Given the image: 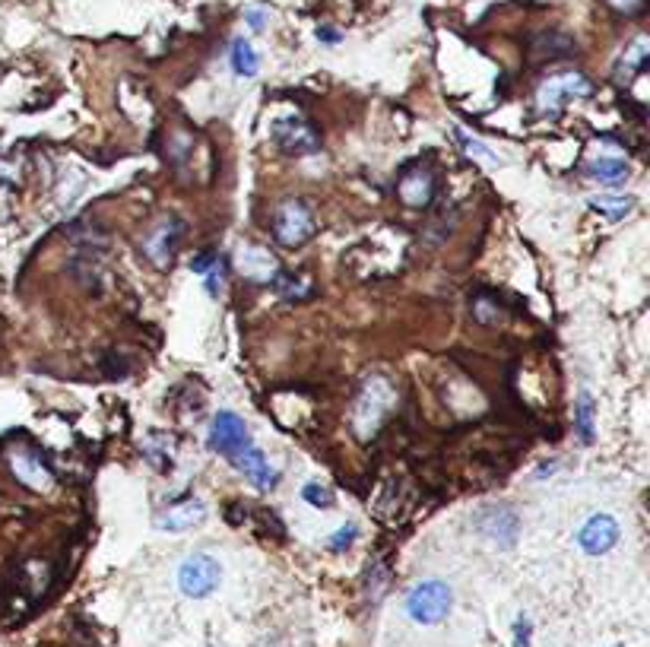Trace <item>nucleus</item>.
Masks as SVG:
<instances>
[{
	"label": "nucleus",
	"mask_w": 650,
	"mask_h": 647,
	"mask_svg": "<svg viewBox=\"0 0 650 647\" xmlns=\"http://www.w3.org/2000/svg\"><path fill=\"white\" fill-rule=\"evenodd\" d=\"M397 406V391L384 375H375L362 384V391L352 403V432H356L362 441L375 438L378 429L384 425V419L394 413Z\"/></svg>",
	"instance_id": "obj_1"
},
{
	"label": "nucleus",
	"mask_w": 650,
	"mask_h": 647,
	"mask_svg": "<svg viewBox=\"0 0 650 647\" xmlns=\"http://www.w3.org/2000/svg\"><path fill=\"white\" fill-rule=\"evenodd\" d=\"M593 96V83L584 77L581 70H565L555 73V77L543 80L536 89V112L555 118L571 99H590Z\"/></svg>",
	"instance_id": "obj_2"
},
{
	"label": "nucleus",
	"mask_w": 650,
	"mask_h": 647,
	"mask_svg": "<svg viewBox=\"0 0 650 647\" xmlns=\"http://www.w3.org/2000/svg\"><path fill=\"white\" fill-rule=\"evenodd\" d=\"M454 594L444 581H422L406 594V616L419 625H438L451 613Z\"/></svg>",
	"instance_id": "obj_3"
},
{
	"label": "nucleus",
	"mask_w": 650,
	"mask_h": 647,
	"mask_svg": "<svg viewBox=\"0 0 650 647\" xmlns=\"http://www.w3.org/2000/svg\"><path fill=\"white\" fill-rule=\"evenodd\" d=\"M314 235V216L308 210V203L299 197H286L283 203H276L273 210V238L286 248H295L308 242Z\"/></svg>",
	"instance_id": "obj_4"
},
{
	"label": "nucleus",
	"mask_w": 650,
	"mask_h": 647,
	"mask_svg": "<svg viewBox=\"0 0 650 647\" xmlns=\"http://www.w3.org/2000/svg\"><path fill=\"white\" fill-rule=\"evenodd\" d=\"M219 578H222V568L213 556H207V552L188 556L178 565V587H181V594L191 597V600L210 597L219 587Z\"/></svg>",
	"instance_id": "obj_5"
},
{
	"label": "nucleus",
	"mask_w": 650,
	"mask_h": 647,
	"mask_svg": "<svg viewBox=\"0 0 650 647\" xmlns=\"http://www.w3.org/2000/svg\"><path fill=\"white\" fill-rule=\"evenodd\" d=\"M270 137H273V143L280 146V150H283L286 156H295V159L311 156V153H318V150H321V137H318V131H314V127H311L305 118H299V115L273 121Z\"/></svg>",
	"instance_id": "obj_6"
},
{
	"label": "nucleus",
	"mask_w": 650,
	"mask_h": 647,
	"mask_svg": "<svg viewBox=\"0 0 650 647\" xmlns=\"http://www.w3.org/2000/svg\"><path fill=\"white\" fill-rule=\"evenodd\" d=\"M229 464L248 479V483L257 489V492H273L276 486H280V470H273L270 464H267V457H264V451H260L254 441H248V445H241V448H235L229 457Z\"/></svg>",
	"instance_id": "obj_7"
},
{
	"label": "nucleus",
	"mask_w": 650,
	"mask_h": 647,
	"mask_svg": "<svg viewBox=\"0 0 650 647\" xmlns=\"http://www.w3.org/2000/svg\"><path fill=\"white\" fill-rule=\"evenodd\" d=\"M578 543L587 556H603L619 543V521L612 514H590L578 530Z\"/></svg>",
	"instance_id": "obj_8"
},
{
	"label": "nucleus",
	"mask_w": 650,
	"mask_h": 647,
	"mask_svg": "<svg viewBox=\"0 0 650 647\" xmlns=\"http://www.w3.org/2000/svg\"><path fill=\"white\" fill-rule=\"evenodd\" d=\"M248 441H251V432H248L245 419H241L238 413H232V410L216 413V419H213V425H210V448H213L216 454L229 457L235 448L248 445Z\"/></svg>",
	"instance_id": "obj_9"
},
{
	"label": "nucleus",
	"mask_w": 650,
	"mask_h": 647,
	"mask_svg": "<svg viewBox=\"0 0 650 647\" xmlns=\"http://www.w3.org/2000/svg\"><path fill=\"white\" fill-rule=\"evenodd\" d=\"M397 197L406 203V207L422 210L429 207L435 197V175L425 169V165H416V169H406L397 181Z\"/></svg>",
	"instance_id": "obj_10"
},
{
	"label": "nucleus",
	"mask_w": 650,
	"mask_h": 647,
	"mask_svg": "<svg viewBox=\"0 0 650 647\" xmlns=\"http://www.w3.org/2000/svg\"><path fill=\"white\" fill-rule=\"evenodd\" d=\"M178 242H181V223L178 219H162V223L143 238V254L150 257L156 267H169Z\"/></svg>",
	"instance_id": "obj_11"
},
{
	"label": "nucleus",
	"mask_w": 650,
	"mask_h": 647,
	"mask_svg": "<svg viewBox=\"0 0 650 647\" xmlns=\"http://www.w3.org/2000/svg\"><path fill=\"white\" fill-rule=\"evenodd\" d=\"M10 467L20 483H26L35 492H48L54 486V473L35 451H10Z\"/></svg>",
	"instance_id": "obj_12"
},
{
	"label": "nucleus",
	"mask_w": 650,
	"mask_h": 647,
	"mask_svg": "<svg viewBox=\"0 0 650 647\" xmlns=\"http://www.w3.org/2000/svg\"><path fill=\"white\" fill-rule=\"evenodd\" d=\"M207 517V505L200 498H184V502H172L169 508H162L156 514V527L159 530H169V533H181V530H191L194 524H200Z\"/></svg>",
	"instance_id": "obj_13"
},
{
	"label": "nucleus",
	"mask_w": 650,
	"mask_h": 647,
	"mask_svg": "<svg viewBox=\"0 0 650 647\" xmlns=\"http://www.w3.org/2000/svg\"><path fill=\"white\" fill-rule=\"evenodd\" d=\"M476 527L498 546H511L517 540V514L511 508H482L476 514Z\"/></svg>",
	"instance_id": "obj_14"
},
{
	"label": "nucleus",
	"mask_w": 650,
	"mask_h": 647,
	"mask_svg": "<svg viewBox=\"0 0 650 647\" xmlns=\"http://www.w3.org/2000/svg\"><path fill=\"white\" fill-rule=\"evenodd\" d=\"M647 58H650V42H647V35H638V39L622 51V58L616 64V83L631 86V80H638L647 70Z\"/></svg>",
	"instance_id": "obj_15"
},
{
	"label": "nucleus",
	"mask_w": 650,
	"mask_h": 647,
	"mask_svg": "<svg viewBox=\"0 0 650 647\" xmlns=\"http://www.w3.org/2000/svg\"><path fill=\"white\" fill-rule=\"evenodd\" d=\"M238 267L245 270V276L260 280V283H270L276 276V270H280L273 261V254L267 248H257V245H245L238 251Z\"/></svg>",
	"instance_id": "obj_16"
},
{
	"label": "nucleus",
	"mask_w": 650,
	"mask_h": 647,
	"mask_svg": "<svg viewBox=\"0 0 650 647\" xmlns=\"http://www.w3.org/2000/svg\"><path fill=\"white\" fill-rule=\"evenodd\" d=\"M590 207L597 210L603 219H609V223H619V219H625L631 210H635V197L631 194H600V197H590Z\"/></svg>",
	"instance_id": "obj_17"
},
{
	"label": "nucleus",
	"mask_w": 650,
	"mask_h": 647,
	"mask_svg": "<svg viewBox=\"0 0 650 647\" xmlns=\"http://www.w3.org/2000/svg\"><path fill=\"white\" fill-rule=\"evenodd\" d=\"M587 175L593 178V181H600V184H625L628 181V162H622V159H597V162H590L587 165Z\"/></svg>",
	"instance_id": "obj_18"
},
{
	"label": "nucleus",
	"mask_w": 650,
	"mask_h": 647,
	"mask_svg": "<svg viewBox=\"0 0 650 647\" xmlns=\"http://www.w3.org/2000/svg\"><path fill=\"white\" fill-rule=\"evenodd\" d=\"M229 61H232V70L238 73V77H257V70H260V61H257V51L251 48V42L245 39H235L232 42V54H229Z\"/></svg>",
	"instance_id": "obj_19"
},
{
	"label": "nucleus",
	"mask_w": 650,
	"mask_h": 647,
	"mask_svg": "<svg viewBox=\"0 0 650 647\" xmlns=\"http://www.w3.org/2000/svg\"><path fill=\"white\" fill-rule=\"evenodd\" d=\"M273 289L283 295V299H305V295L311 292V283L305 280V276L299 273H292V270H276L273 276Z\"/></svg>",
	"instance_id": "obj_20"
},
{
	"label": "nucleus",
	"mask_w": 650,
	"mask_h": 647,
	"mask_svg": "<svg viewBox=\"0 0 650 647\" xmlns=\"http://www.w3.org/2000/svg\"><path fill=\"white\" fill-rule=\"evenodd\" d=\"M172 448H175V441L169 435H150L143 441V457L150 460L153 467L165 470V467H172Z\"/></svg>",
	"instance_id": "obj_21"
},
{
	"label": "nucleus",
	"mask_w": 650,
	"mask_h": 647,
	"mask_svg": "<svg viewBox=\"0 0 650 647\" xmlns=\"http://www.w3.org/2000/svg\"><path fill=\"white\" fill-rule=\"evenodd\" d=\"M454 137H457V143L463 146V153L467 156H473V159H479V162H486V165H505V159H501L495 150H489L486 143H482L479 137H473V134H467V131H454Z\"/></svg>",
	"instance_id": "obj_22"
},
{
	"label": "nucleus",
	"mask_w": 650,
	"mask_h": 647,
	"mask_svg": "<svg viewBox=\"0 0 650 647\" xmlns=\"http://www.w3.org/2000/svg\"><path fill=\"white\" fill-rule=\"evenodd\" d=\"M593 413H597V403H593V397L584 391L581 397H578V416H574V425H578V435H581V441H593Z\"/></svg>",
	"instance_id": "obj_23"
},
{
	"label": "nucleus",
	"mask_w": 650,
	"mask_h": 647,
	"mask_svg": "<svg viewBox=\"0 0 650 647\" xmlns=\"http://www.w3.org/2000/svg\"><path fill=\"white\" fill-rule=\"evenodd\" d=\"M203 283H207V292H210V295H219V292H222V283H226V257H216L213 267L203 273Z\"/></svg>",
	"instance_id": "obj_24"
},
{
	"label": "nucleus",
	"mask_w": 650,
	"mask_h": 647,
	"mask_svg": "<svg viewBox=\"0 0 650 647\" xmlns=\"http://www.w3.org/2000/svg\"><path fill=\"white\" fill-rule=\"evenodd\" d=\"M302 498H305L311 508H330V505H333V495H330L324 486H318V483H308V486L302 489Z\"/></svg>",
	"instance_id": "obj_25"
},
{
	"label": "nucleus",
	"mask_w": 650,
	"mask_h": 647,
	"mask_svg": "<svg viewBox=\"0 0 650 647\" xmlns=\"http://www.w3.org/2000/svg\"><path fill=\"white\" fill-rule=\"evenodd\" d=\"M356 536H359L356 524H346V527H340L337 533L330 536V540H327V546H330L333 552H343V549H349L352 543H356Z\"/></svg>",
	"instance_id": "obj_26"
},
{
	"label": "nucleus",
	"mask_w": 650,
	"mask_h": 647,
	"mask_svg": "<svg viewBox=\"0 0 650 647\" xmlns=\"http://www.w3.org/2000/svg\"><path fill=\"white\" fill-rule=\"evenodd\" d=\"M245 20L254 32H264L267 29V20H270V13L267 10H260V7H248L245 10Z\"/></svg>",
	"instance_id": "obj_27"
},
{
	"label": "nucleus",
	"mask_w": 650,
	"mask_h": 647,
	"mask_svg": "<svg viewBox=\"0 0 650 647\" xmlns=\"http://www.w3.org/2000/svg\"><path fill=\"white\" fill-rule=\"evenodd\" d=\"M514 647H530V619L520 616L514 625Z\"/></svg>",
	"instance_id": "obj_28"
},
{
	"label": "nucleus",
	"mask_w": 650,
	"mask_h": 647,
	"mask_svg": "<svg viewBox=\"0 0 650 647\" xmlns=\"http://www.w3.org/2000/svg\"><path fill=\"white\" fill-rule=\"evenodd\" d=\"M216 257H219L216 251H203V254H197L194 261H191V270L203 276V273H207V270L213 267V261H216Z\"/></svg>",
	"instance_id": "obj_29"
},
{
	"label": "nucleus",
	"mask_w": 650,
	"mask_h": 647,
	"mask_svg": "<svg viewBox=\"0 0 650 647\" xmlns=\"http://www.w3.org/2000/svg\"><path fill=\"white\" fill-rule=\"evenodd\" d=\"M609 4H612V10H619L625 16H635V13H641L644 0H609Z\"/></svg>",
	"instance_id": "obj_30"
},
{
	"label": "nucleus",
	"mask_w": 650,
	"mask_h": 647,
	"mask_svg": "<svg viewBox=\"0 0 650 647\" xmlns=\"http://www.w3.org/2000/svg\"><path fill=\"white\" fill-rule=\"evenodd\" d=\"M318 39H321V42H330V45H337V42H340V32L330 29V26H321V29H318Z\"/></svg>",
	"instance_id": "obj_31"
}]
</instances>
